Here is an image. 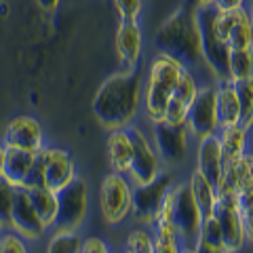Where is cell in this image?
<instances>
[{
  "label": "cell",
  "instance_id": "cell-32",
  "mask_svg": "<svg viewBox=\"0 0 253 253\" xmlns=\"http://www.w3.org/2000/svg\"><path fill=\"white\" fill-rule=\"evenodd\" d=\"M26 251H28V245L23 236H19L11 228L0 230V253H26Z\"/></svg>",
  "mask_w": 253,
  "mask_h": 253
},
{
  "label": "cell",
  "instance_id": "cell-31",
  "mask_svg": "<svg viewBox=\"0 0 253 253\" xmlns=\"http://www.w3.org/2000/svg\"><path fill=\"white\" fill-rule=\"evenodd\" d=\"M125 251H131V253H152V236L150 232H146L144 228H135L131 230L129 236H126V243H125Z\"/></svg>",
  "mask_w": 253,
  "mask_h": 253
},
{
  "label": "cell",
  "instance_id": "cell-16",
  "mask_svg": "<svg viewBox=\"0 0 253 253\" xmlns=\"http://www.w3.org/2000/svg\"><path fill=\"white\" fill-rule=\"evenodd\" d=\"M199 91V83L192 74V70L186 68L184 74H181L179 83L175 86V91L171 93V97L165 106V112H163V121L173 123V125H181L186 123V114H188V108L192 104L194 95Z\"/></svg>",
  "mask_w": 253,
  "mask_h": 253
},
{
  "label": "cell",
  "instance_id": "cell-33",
  "mask_svg": "<svg viewBox=\"0 0 253 253\" xmlns=\"http://www.w3.org/2000/svg\"><path fill=\"white\" fill-rule=\"evenodd\" d=\"M114 9L121 21H137L144 9V0H114Z\"/></svg>",
  "mask_w": 253,
  "mask_h": 253
},
{
  "label": "cell",
  "instance_id": "cell-3",
  "mask_svg": "<svg viewBox=\"0 0 253 253\" xmlns=\"http://www.w3.org/2000/svg\"><path fill=\"white\" fill-rule=\"evenodd\" d=\"M184 70H186L184 63L163 51H156V55L150 59L146 84H144V91L141 93H144L146 114L152 123L163 121L165 106H167L171 93L175 91Z\"/></svg>",
  "mask_w": 253,
  "mask_h": 253
},
{
  "label": "cell",
  "instance_id": "cell-37",
  "mask_svg": "<svg viewBox=\"0 0 253 253\" xmlns=\"http://www.w3.org/2000/svg\"><path fill=\"white\" fill-rule=\"evenodd\" d=\"M9 9H11L9 2H4V0H2V2H0V15H2V17H6V15H9Z\"/></svg>",
  "mask_w": 253,
  "mask_h": 253
},
{
  "label": "cell",
  "instance_id": "cell-14",
  "mask_svg": "<svg viewBox=\"0 0 253 253\" xmlns=\"http://www.w3.org/2000/svg\"><path fill=\"white\" fill-rule=\"evenodd\" d=\"M188 139L190 133L186 125H173L167 121L154 123V148L167 163H181L188 154Z\"/></svg>",
  "mask_w": 253,
  "mask_h": 253
},
{
  "label": "cell",
  "instance_id": "cell-5",
  "mask_svg": "<svg viewBox=\"0 0 253 253\" xmlns=\"http://www.w3.org/2000/svg\"><path fill=\"white\" fill-rule=\"evenodd\" d=\"M213 19H215V6L199 4L196 21H199V32H201V55L213 72V76H215V81H228V55H230V46L215 34Z\"/></svg>",
  "mask_w": 253,
  "mask_h": 253
},
{
  "label": "cell",
  "instance_id": "cell-25",
  "mask_svg": "<svg viewBox=\"0 0 253 253\" xmlns=\"http://www.w3.org/2000/svg\"><path fill=\"white\" fill-rule=\"evenodd\" d=\"M253 42V23H251V15L249 11L241 6V9L234 11V21L232 28L228 32L226 44L230 49H251Z\"/></svg>",
  "mask_w": 253,
  "mask_h": 253
},
{
  "label": "cell",
  "instance_id": "cell-34",
  "mask_svg": "<svg viewBox=\"0 0 253 253\" xmlns=\"http://www.w3.org/2000/svg\"><path fill=\"white\" fill-rule=\"evenodd\" d=\"M110 247L106 245L104 239H97V236H89L81 243V253H108Z\"/></svg>",
  "mask_w": 253,
  "mask_h": 253
},
{
  "label": "cell",
  "instance_id": "cell-28",
  "mask_svg": "<svg viewBox=\"0 0 253 253\" xmlns=\"http://www.w3.org/2000/svg\"><path fill=\"white\" fill-rule=\"evenodd\" d=\"M83 239L78 236V230H55L49 239L46 251L49 253H81Z\"/></svg>",
  "mask_w": 253,
  "mask_h": 253
},
{
  "label": "cell",
  "instance_id": "cell-29",
  "mask_svg": "<svg viewBox=\"0 0 253 253\" xmlns=\"http://www.w3.org/2000/svg\"><path fill=\"white\" fill-rule=\"evenodd\" d=\"M236 95H239V106H241V126L251 131V123H253V81H239L234 83Z\"/></svg>",
  "mask_w": 253,
  "mask_h": 253
},
{
  "label": "cell",
  "instance_id": "cell-24",
  "mask_svg": "<svg viewBox=\"0 0 253 253\" xmlns=\"http://www.w3.org/2000/svg\"><path fill=\"white\" fill-rule=\"evenodd\" d=\"M30 203L34 211L38 213L41 221L46 228H53L55 224V215H57V192H53L46 186H34V188H26Z\"/></svg>",
  "mask_w": 253,
  "mask_h": 253
},
{
  "label": "cell",
  "instance_id": "cell-30",
  "mask_svg": "<svg viewBox=\"0 0 253 253\" xmlns=\"http://www.w3.org/2000/svg\"><path fill=\"white\" fill-rule=\"evenodd\" d=\"M13 196H15V186H11L4 177H0V230L9 228Z\"/></svg>",
  "mask_w": 253,
  "mask_h": 253
},
{
  "label": "cell",
  "instance_id": "cell-17",
  "mask_svg": "<svg viewBox=\"0 0 253 253\" xmlns=\"http://www.w3.org/2000/svg\"><path fill=\"white\" fill-rule=\"evenodd\" d=\"M196 171L203 177H207L213 186H217L224 177V156H221V146L217 135L199 137V148H196Z\"/></svg>",
  "mask_w": 253,
  "mask_h": 253
},
{
  "label": "cell",
  "instance_id": "cell-20",
  "mask_svg": "<svg viewBox=\"0 0 253 253\" xmlns=\"http://www.w3.org/2000/svg\"><path fill=\"white\" fill-rule=\"evenodd\" d=\"M215 108H217L219 126L241 123V106H239V95H236L234 83L215 81Z\"/></svg>",
  "mask_w": 253,
  "mask_h": 253
},
{
  "label": "cell",
  "instance_id": "cell-6",
  "mask_svg": "<svg viewBox=\"0 0 253 253\" xmlns=\"http://www.w3.org/2000/svg\"><path fill=\"white\" fill-rule=\"evenodd\" d=\"M171 192H173L171 217L177 228L181 251H194L196 236H199L201 224H203V213L199 209V205L194 203L188 184H173Z\"/></svg>",
  "mask_w": 253,
  "mask_h": 253
},
{
  "label": "cell",
  "instance_id": "cell-8",
  "mask_svg": "<svg viewBox=\"0 0 253 253\" xmlns=\"http://www.w3.org/2000/svg\"><path fill=\"white\" fill-rule=\"evenodd\" d=\"M126 133L131 137L133 146V156H131V167H129V181L133 186L146 184V181L154 179L158 173L163 171V158L156 152L154 144L150 141V137L144 133V129H139L137 125H126Z\"/></svg>",
  "mask_w": 253,
  "mask_h": 253
},
{
  "label": "cell",
  "instance_id": "cell-11",
  "mask_svg": "<svg viewBox=\"0 0 253 253\" xmlns=\"http://www.w3.org/2000/svg\"><path fill=\"white\" fill-rule=\"evenodd\" d=\"M171 186H173V177L165 171H161L154 179L146 181V184L133 186L131 213L135 215V219L144 221V224H152L156 211L161 207L165 194L169 192Z\"/></svg>",
  "mask_w": 253,
  "mask_h": 253
},
{
  "label": "cell",
  "instance_id": "cell-36",
  "mask_svg": "<svg viewBox=\"0 0 253 253\" xmlns=\"http://www.w3.org/2000/svg\"><path fill=\"white\" fill-rule=\"evenodd\" d=\"M59 2H61V0H36L38 9H42V11H46V13H51V11L57 9Z\"/></svg>",
  "mask_w": 253,
  "mask_h": 253
},
{
  "label": "cell",
  "instance_id": "cell-22",
  "mask_svg": "<svg viewBox=\"0 0 253 253\" xmlns=\"http://www.w3.org/2000/svg\"><path fill=\"white\" fill-rule=\"evenodd\" d=\"M217 139L221 146V156H224V165L232 163L234 158L247 152L249 144V129H245L241 125H228L217 129Z\"/></svg>",
  "mask_w": 253,
  "mask_h": 253
},
{
  "label": "cell",
  "instance_id": "cell-18",
  "mask_svg": "<svg viewBox=\"0 0 253 253\" xmlns=\"http://www.w3.org/2000/svg\"><path fill=\"white\" fill-rule=\"evenodd\" d=\"M141 51H144V34L137 21H121L116 30V55L123 68L139 66Z\"/></svg>",
  "mask_w": 253,
  "mask_h": 253
},
{
  "label": "cell",
  "instance_id": "cell-35",
  "mask_svg": "<svg viewBox=\"0 0 253 253\" xmlns=\"http://www.w3.org/2000/svg\"><path fill=\"white\" fill-rule=\"evenodd\" d=\"M213 6L217 11H234L245 6V0H213Z\"/></svg>",
  "mask_w": 253,
  "mask_h": 253
},
{
  "label": "cell",
  "instance_id": "cell-7",
  "mask_svg": "<svg viewBox=\"0 0 253 253\" xmlns=\"http://www.w3.org/2000/svg\"><path fill=\"white\" fill-rule=\"evenodd\" d=\"M133 184L123 173H108L99 186V207L101 215L110 226H118L131 215Z\"/></svg>",
  "mask_w": 253,
  "mask_h": 253
},
{
  "label": "cell",
  "instance_id": "cell-4",
  "mask_svg": "<svg viewBox=\"0 0 253 253\" xmlns=\"http://www.w3.org/2000/svg\"><path fill=\"white\" fill-rule=\"evenodd\" d=\"M215 190H217V203L215 209H213V215H215L219 224L224 249L226 253L241 251L245 245L251 243V234L245 228V221L239 213V207H236V194L226 181H219Z\"/></svg>",
  "mask_w": 253,
  "mask_h": 253
},
{
  "label": "cell",
  "instance_id": "cell-19",
  "mask_svg": "<svg viewBox=\"0 0 253 253\" xmlns=\"http://www.w3.org/2000/svg\"><path fill=\"white\" fill-rule=\"evenodd\" d=\"M36 152L19 148H4V161H2V177L15 188H23L28 179V173L34 165Z\"/></svg>",
  "mask_w": 253,
  "mask_h": 253
},
{
  "label": "cell",
  "instance_id": "cell-10",
  "mask_svg": "<svg viewBox=\"0 0 253 253\" xmlns=\"http://www.w3.org/2000/svg\"><path fill=\"white\" fill-rule=\"evenodd\" d=\"M186 129L196 139L205 135H213L219 129L217 123V108H215V84L199 86L192 104L186 114Z\"/></svg>",
  "mask_w": 253,
  "mask_h": 253
},
{
  "label": "cell",
  "instance_id": "cell-9",
  "mask_svg": "<svg viewBox=\"0 0 253 253\" xmlns=\"http://www.w3.org/2000/svg\"><path fill=\"white\" fill-rule=\"evenodd\" d=\"M89 211V188L84 179L74 177L68 186L57 192V215H55V230H78Z\"/></svg>",
  "mask_w": 253,
  "mask_h": 253
},
{
  "label": "cell",
  "instance_id": "cell-15",
  "mask_svg": "<svg viewBox=\"0 0 253 253\" xmlns=\"http://www.w3.org/2000/svg\"><path fill=\"white\" fill-rule=\"evenodd\" d=\"M76 177L74 161L68 150L63 148H46L44 154V173H42V186H46L53 192H59L63 186Z\"/></svg>",
  "mask_w": 253,
  "mask_h": 253
},
{
  "label": "cell",
  "instance_id": "cell-26",
  "mask_svg": "<svg viewBox=\"0 0 253 253\" xmlns=\"http://www.w3.org/2000/svg\"><path fill=\"white\" fill-rule=\"evenodd\" d=\"M194 251H199V253H226L224 241H221V230H219L215 215L203 219L199 236H196V243H194Z\"/></svg>",
  "mask_w": 253,
  "mask_h": 253
},
{
  "label": "cell",
  "instance_id": "cell-12",
  "mask_svg": "<svg viewBox=\"0 0 253 253\" xmlns=\"http://www.w3.org/2000/svg\"><path fill=\"white\" fill-rule=\"evenodd\" d=\"M2 144L4 148H19V150H30V152H38L41 148H44L42 123L30 114L11 118L4 129Z\"/></svg>",
  "mask_w": 253,
  "mask_h": 253
},
{
  "label": "cell",
  "instance_id": "cell-38",
  "mask_svg": "<svg viewBox=\"0 0 253 253\" xmlns=\"http://www.w3.org/2000/svg\"><path fill=\"white\" fill-rule=\"evenodd\" d=\"M2 161H4V144L0 141V177H2Z\"/></svg>",
  "mask_w": 253,
  "mask_h": 253
},
{
  "label": "cell",
  "instance_id": "cell-23",
  "mask_svg": "<svg viewBox=\"0 0 253 253\" xmlns=\"http://www.w3.org/2000/svg\"><path fill=\"white\" fill-rule=\"evenodd\" d=\"M188 188H190V192H192L194 203L199 205V209L203 213V219L211 217L213 209H215V203H217V190H215V186H213L207 177H203L201 173L194 169L192 173H190Z\"/></svg>",
  "mask_w": 253,
  "mask_h": 253
},
{
  "label": "cell",
  "instance_id": "cell-13",
  "mask_svg": "<svg viewBox=\"0 0 253 253\" xmlns=\"http://www.w3.org/2000/svg\"><path fill=\"white\" fill-rule=\"evenodd\" d=\"M9 228L17 232L19 236H23L26 241H41L42 234L46 232V226L41 221L34 207H32L26 188H15Z\"/></svg>",
  "mask_w": 253,
  "mask_h": 253
},
{
  "label": "cell",
  "instance_id": "cell-27",
  "mask_svg": "<svg viewBox=\"0 0 253 253\" xmlns=\"http://www.w3.org/2000/svg\"><path fill=\"white\" fill-rule=\"evenodd\" d=\"M253 76V51L251 49H230L228 55V81L239 83Z\"/></svg>",
  "mask_w": 253,
  "mask_h": 253
},
{
  "label": "cell",
  "instance_id": "cell-1",
  "mask_svg": "<svg viewBox=\"0 0 253 253\" xmlns=\"http://www.w3.org/2000/svg\"><path fill=\"white\" fill-rule=\"evenodd\" d=\"M144 91V76L139 66L123 68L108 76L93 97V116L108 131L123 129L135 121Z\"/></svg>",
  "mask_w": 253,
  "mask_h": 253
},
{
  "label": "cell",
  "instance_id": "cell-2",
  "mask_svg": "<svg viewBox=\"0 0 253 253\" xmlns=\"http://www.w3.org/2000/svg\"><path fill=\"white\" fill-rule=\"evenodd\" d=\"M196 9H199L196 0H184L179 9L161 26L154 38L158 51L175 57L186 68L196 66L203 59Z\"/></svg>",
  "mask_w": 253,
  "mask_h": 253
},
{
  "label": "cell",
  "instance_id": "cell-39",
  "mask_svg": "<svg viewBox=\"0 0 253 253\" xmlns=\"http://www.w3.org/2000/svg\"><path fill=\"white\" fill-rule=\"evenodd\" d=\"M201 6H207V4H213V0H196Z\"/></svg>",
  "mask_w": 253,
  "mask_h": 253
},
{
  "label": "cell",
  "instance_id": "cell-21",
  "mask_svg": "<svg viewBox=\"0 0 253 253\" xmlns=\"http://www.w3.org/2000/svg\"><path fill=\"white\" fill-rule=\"evenodd\" d=\"M108 144V163L112 171L116 173H123L126 175L131 167V156H133V146H131V137L126 129H112L110 135L106 139Z\"/></svg>",
  "mask_w": 253,
  "mask_h": 253
}]
</instances>
